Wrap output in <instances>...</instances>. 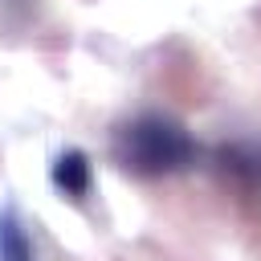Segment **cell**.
I'll list each match as a JSON object with an SVG mask.
<instances>
[{"mask_svg":"<svg viewBox=\"0 0 261 261\" xmlns=\"http://www.w3.org/2000/svg\"><path fill=\"white\" fill-rule=\"evenodd\" d=\"M0 261H33L29 232H24V224L12 208L0 212Z\"/></svg>","mask_w":261,"mask_h":261,"instance_id":"3","label":"cell"},{"mask_svg":"<svg viewBox=\"0 0 261 261\" xmlns=\"http://www.w3.org/2000/svg\"><path fill=\"white\" fill-rule=\"evenodd\" d=\"M53 184L65 196H86L90 192V159H86V151H77V147L61 151L53 159Z\"/></svg>","mask_w":261,"mask_h":261,"instance_id":"2","label":"cell"},{"mask_svg":"<svg viewBox=\"0 0 261 261\" xmlns=\"http://www.w3.org/2000/svg\"><path fill=\"white\" fill-rule=\"evenodd\" d=\"M114 163L130 175H171L196 159L192 135L167 114H135L114 130Z\"/></svg>","mask_w":261,"mask_h":261,"instance_id":"1","label":"cell"}]
</instances>
